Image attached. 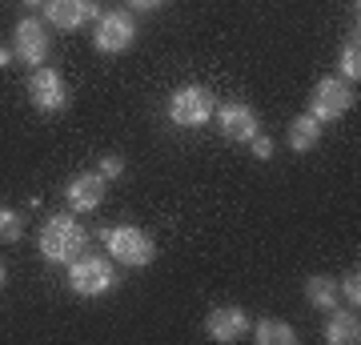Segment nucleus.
<instances>
[{"label":"nucleus","instance_id":"obj_1","mask_svg":"<svg viewBox=\"0 0 361 345\" xmlns=\"http://www.w3.org/2000/svg\"><path fill=\"white\" fill-rule=\"evenodd\" d=\"M89 245V233L77 217H65V213H52L40 229V253L44 261H77Z\"/></svg>","mask_w":361,"mask_h":345},{"label":"nucleus","instance_id":"obj_2","mask_svg":"<svg viewBox=\"0 0 361 345\" xmlns=\"http://www.w3.org/2000/svg\"><path fill=\"white\" fill-rule=\"evenodd\" d=\"M104 245H109L113 261H121L129 269H145L157 257V241L145 229H137V225H113L104 233Z\"/></svg>","mask_w":361,"mask_h":345},{"label":"nucleus","instance_id":"obj_3","mask_svg":"<svg viewBox=\"0 0 361 345\" xmlns=\"http://www.w3.org/2000/svg\"><path fill=\"white\" fill-rule=\"evenodd\" d=\"M116 285V269L109 257H77L68 269V289L77 297H101Z\"/></svg>","mask_w":361,"mask_h":345},{"label":"nucleus","instance_id":"obj_4","mask_svg":"<svg viewBox=\"0 0 361 345\" xmlns=\"http://www.w3.org/2000/svg\"><path fill=\"white\" fill-rule=\"evenodd\" d=\"M217 113V101H213V92L205 85H185L169 97V116H173V125L180 128H197L205 125L209 116Z\"/></svg>","mask_w":361,"mask_h":345},{"label":"nucleus","instance_id":"obj_5","mask_svg":"<svg viewBox=\"0 0 361 345\" xmlns=\"http://www.w3.org/2000/svg\"><path fill=\"white\" fill-rule=\"evenodd\" d=\"M353 109V89H349V80L341 77H322L313 85V97H310V116L317 121H341V116Z\"/></svg>","mask_w":361,"mask_h":345},{"label":"nucleus","instance_id":"obj_6","mask_svg":"<svg viewBox=\"0 0 361 345\" xmlns=\"http://www.w3.org/2000/svg\"><path fill=\"white\" fill-rule=\"evenodd\" d=\"M133 37H137V25H133V16L125 13V8H113V13L97 16V32H92L97 52L116 56V52H125L133 44Z\"/></svg>","mask_w":361,"mask_h":345},{"label":"nucleus","instance_id":"obj_7","mask_svg":"<svg viewBox=\"0 0 361 345\" xmlns=\"http://www.w3.org/2000/svg\"><path fill=\"white\" fill-rule=\"evenodd\" d=\"M28 101H32V109H40V113H61L68 104L65 77H61L56 68H37V73L28 77Z\"/></svg>","mask_w":361,"mask_h":345},{"label":"nucleus","instance_id":"obj_8","mask_svg":"<svg viewBox=\"0 0 361 345\" xmlns=\"http://www.w3.org/2000/svg\"><path fill=\"white\" fill-rule=\"evenodd\" d=\"M249 329H253V321H249V313L241 305H217V309H209V317H205V333L221 345L241 341Z\"/></svg>","mask_w":361,"mask_h":345},{"label":"nucleus","instance_id":"obj_9","mask_svg":"<svg viewBox=\"0 0 361 345\" xmlns=\"http://www.w3.org/2000/svg\"><path fill=\"white\" fill-rule=\"evenodd\" d=\"M13 56L20 64H44L49 56V32L37 16H25L20 25L13 28Z\"/></svg>","mask_w":361,"mask_h":345},{"label":"nucleus","instance_id":"obj_10","mask_svg":"<svg viewBox=\"0 0 361 345\" xmlns=\"http://www.w3.org/2000/svg\"><path fill=\"white\" fill-rule=\"evenodd\" d=\"M104 193H109V181L97 169H89V173H77L65 185V201L73 205V213H97L104 201Z\"/></svg>","mask_w":361,"mask_h":345},{"label":"nucleus","instance_id":"obj_11","mask_svg":"<svg viewBox=\"0 0 361 345\" xmlns=\"http://www.w3.org/2000/svg\"><path fill=\"white\" fill-rule=\"evenodd\" d=\"M217 128H221V137H225V141H237V145H249V141L261 133L257 113H253L245 101L225 104V109L217 113Z\"/></svg>","mask_w":361,"mask_h":345},{"label":"nucleus","instance_id":"obj_12","mask_svg":"<svg viewBox=\"0 0 361 345\" xmlns=\"http://www.w3.org/2000/svg\"><path fill=\"white\" fill-rule=\"evenodd\" d=\"M44 16L52 28L73 32V28L97 20V0H44Z\"/></svg>","mask_w":361,"mask_h":345},{"label":"nucleus","instance_id":"obj_13","mask_svg":"<svg viewBox=\"0 0 361 345\" xmlns=\"http://www.w3.org/2000/svg\"><path fill=\"white\" fill-rule=\"evenodd\" d=\"M325 341L329 345H357L361 341V325H357V309H337L329 325H325Z\"/></svg>","mask_w":361,"mask_h":345},{"label":"nucleus","instance_id":"obj_14","mask_svg":"<svg viewBox=\"0 0 361 345\" xmlns=\"http://www.w3.org/2000/svg\"><path fill=\"white\" fill-rule=\"evenodd\" d=\"M317 141H322V121L310 116V113H301L293 125H289V149H293V153H310Z\"/></svg>","mask_w":361,"mask_h":345},{"label":"nucleus","instance_id":"obj_15","mask_svg":"<svg viewBox=\"0 0 361 345\" xmlns=\"http://www.w3.org/2000/svg\"><path fill=\"white\" fill-rule=\"evenodd\" d=\"M337 282L334 277H322V273H313L310 282H305V301L313 309H337Z\"/></svg>","mask_w":361,"mask_h":345},{"label":"nucleus","instance_id":"obj_16","mask_svg":"<svg viewBox=\"0 0 361 345\" xmlns=\"http://www.w3.org/2000/svg\"><path fill=\"white\" fill-rule=\"evenodd\" d=\"M253 341H257V345H293V341H297V329L289 325V321L265 317V321H257V329H253Z\"/></svg>","mask_w":361,"mask_h":345},{"label":"nucleus","instance_id":"obj_17","mask_svg":"<svg viewBox=\"0 0 361 345\" xmlns=\"http://www.w3.org/2000/svg\"><path fill=\"white\" fill-rule=\"evenodd\" d=\"M20 237H25V217L16 209H0V241L16 245Z\"/></svg>","mask_w":361,"mask_h":345},{"label":"nucleus","instance_id":"obj_18","mask_svg":"<svg viewBox=\"0 0 361 345\" xmlns=\"http://www.w3.org/2000/svg\"><path fill=\"white\" fill-rule=\"evenodd\" d=\"M357 77H361V49H357V37H353L341 49V80H353L357 85Z\"/></svg>","mask_w":361,"mask_h":345},{"label":"nucleus","instance_id":"obj_19","mask_svg":"<svg viewBox=\"0 0 361 345\" xmlns=\"http://www.w3.org/2000/svg\"><path fill=\"white\" fill-rule=\"evenodd\" d=\"M337 293L345 297V301H349V305H353V309L361 305V273H357V269H349L345 277L337 282Z\"/></svg>","mask_w":361,"mask_h":345},{"label":"nucleus","instance_id":"obj_20","mask_svg":"<svg viewBox=\"0 0 361 345\" xmlns=\"http://www.w3.org/2000/svg\"><path fill=\"white\" fill-rule=\"evenodd\" d=\"M97 173H101L104 181H116L121 173H125V161H121L116 153H104L101 161H97Z\"/></svg>","mask_w":361,"mask_h":345},{"label":"nucleus","instance_id":"obj_21","mask_svg":"<svg viewBox=\"0 0 361 345\" xmlns=\"http://www.w3.org/2000/svg\"><path fill=\"white\" fill-rule=\"evenodd\" d=\"M249 145H253V157H257V161H269V157H273V141L265 137V133H257Z\"/></svg>","mask_w":361,"mask_h":345},{"label":"nucleus","instance_id":"obj_22","mask_svg":"<svg viewBox=\"0 0 361 345\" xmlns=\"http://www.w3.org/2000/svg\"><path fill=\"white\" fill-rule=\"evenodd\" d=\"M161 4H165V0H129V8H137V13H153Z\"/></svg>","mask_w":361,"mask_h":345},{"label":"nucleus","instance_id":"obj_23","mask_svg":"<svg viewBox=\"0 0 361 345\" xmlns=\"http://www.w3.org/2000/svg\"><path fill=\"white\" fill-rule=\"evenodd\" d=\"M8 61H13V49H0V68H8Z\"/></svg>","mask_w":361,"mask_h":345},{"label":"nucleus","instance_id":"obj_24","mask_svg":"<svg viewBox=\"0 0 361 345\" xmlns=\"http://www.w3.org/2000/svg\"><path fill=\"white\" fill-rule=\"evenodd\" d=\"M4 277H8V273H4V261H0V289H4Z\"/></svg>","mask_w":361,"mask_h":345},{"label":"nucleus","instance_id":"obj_25","mask_svg":"<svg viewBox=\"0 0 361 345\" xmlns=\"http://www.w3.org/2000/svg\"><path fill=\"white\" fill-rule=\"evenodd\" d=\"M25 4H28V8H37V4H44V0H25Z\"/></svg>","mask_w":361,"mask_h":345}]
</instances>
